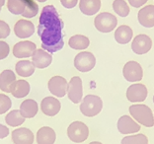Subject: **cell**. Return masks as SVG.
I'll return each instance as SVG.
<instances>
[{
  "mask_svg": "<svg viewBox=\"0 0 154 144\" xmlns=\"http://www.w3.org/2000/svg\"><path fill=\"white\" fill-rule=\"evenodd\" d=\"M63 26L64 24L54 6L44 7L38 27V34L42 41L43 50L54 54L63 47Z\"/></svg>",
  "mask_w": 154,
  "mask_h": 144,
  "instance_id": "1",
  "label": "cell"
},
{
  "mask_svg": "<svg viewBox=\"0 0 154 144\" xmlns=\"http://www.w3.org/2000/svg\"><path fill=\"white\" fill-rule=\"evenodd\" d=\"M128 112L134 121L145 127L154 126V114L152 110L144 104H134L129 106Z\"/></svg>",
  "mask_w": 154,
  "mask_h": 144,
  "instance_id": "2",
  "label": "cell"
},
{
  "mask_svg": "<svg viewBox=\"0 0 154 144\" xmlns=\"http://www.w3.org/2000/svg\"><path fill=\"white\" fill-rule=\"evenodd\" d=\"M79 109L81 114L87 118L96 117L102 111L103 101L97 95L89 94L82 99Z\"/></svg>",
  "mask_w": 154,
  "mask_h": 144,
  "instance_id": "3",
  "label": "cell"
},
{
  "mask_svg": "<svg viewBox=\"0 0 154 144\" xmlns=\"http://www.w3.org/2000/svg\"><path fill=\"white\" fill-rule=\"evenodd\" d=\"M68 138L74 143H82L89 137V128L82 121H73L67 127Z\"/></svg>",
  "mask_w": 154,
  "mask_h": 144,
  "instance_id": "4",
  "label": "cell"
},
{
  "mask_svg": "<svg viewBox=\"0 0 154 144\" xmlns=\"http://www.w3.org/2000/svg\"><path fill=\"white\" fill-rule=\"evenodd\" d=\"M118 25V20L113 14L103 12L97 15L94 19V26L101 33H110L114 31Z\"/></svg>",
  "mask_w": 154,
  "mask_h": 144,
  "instance_id": "5",
  "label": "cell"
},
{
  "mask_svg": "<svg viewBox=\"0 0 154 144\" xmlns=\"http://www.w3.org/2000/svg\"><path fill=\"white\" fill-rule=\"evenodd\" d=\"M96 65V58L92 52H79L74 58V66L80 72H89Z\"/></svg>",
  "mask_w": 154,
  "mask_h": 144,
  "instance_id": "6",
  "label": "cell"
},
{
  "mask_svg": "<svg viewBox=\"0 0 154 144\" xmlns=\"http://www.w3.org/2000/svg\"><path fill=\"white\" fill-rule=\"evenodd\" d=\"M122 75L128 82H139L143 78L142 66L138 62L128 61L122 68Z\"/></svg>",
  "mask_w": 154,
  "mask_h": 144,
  "instance_id": "7",
  "label": "cell"
},
{
  "mask_svg": "<svg viewBox=\"0 0 154 144\" xmlns=\"http://www.w3.org/2000/svg\"><path fill=\"white\" fill-rule=\"evenodd\" d=\"M117 128L121 134L124 135H131L135 134L141 129V125L137 124L131 115H125L118 119Z\"/></svg>",
  "mask_w": 154,
  "mask_h": 144,
  "instance_id": "8",
  "label": "cell"
},
{
  "mask_svg": "<svg viewBox=\"0 0 154 144\" xmlns=\"http://www.w3.org/2000/svg\"><path fill=\"white\" fill-rule=\"evenodd\" d=\"M148 91L147 88L142 83H134L127 89V96L128 101L131 103H141L145 101L147 98Z\"/></svg>",
  "mask_w": 154,
  "mask_h": 144,
  "instance_id": "9",
  "label": "cell"
},
{
  "mask_svg": "<svg viewBox=\"0 0 154 144\" xmlns=\"http://www.w3.org/2000/svg\"><path fill=\"white\" fill-rule=\"evenodd\" d=\"M67 96L68 99L72 103L79 104L83 99V86L82 80L79 76H74L68 82L67 87Z\"/></svg>",
  "mask_w": 154,
  "mask_h": 144,
  "instance_id": "10",
  "label": "cell"
},
{
  "mask_svg": "<svg viewBox=\"0 0 154 144\" xmlns=\"http://www.w3.org/2000/svg\"><path fill=\"white\" fill-rule=\"evenodd\" d=\"M152 47V40L147 35L140 34L134 37L131 43V50L135 54L142 55L150 51Z\"/></svg>",
  "mask_w": 154,
  "mask_h": 144,
  "instance_id": "11",
  "label": "cell"
},
{
  "mask_svg": "<svg viewBox=\"0 0 154 144\" xmlns=\"http://www.w3.org/2000/svg\"><path fill=\"white\" fill-rule=\"evenodd\" d=\"M48 91L57 98H63L67 93L68 83L62 76H54L48 83Z\"/></svg>",
  "mask_w": 154,
  "mask_h": 144,
  "instance_id": "12",
  "label": "cell"
},
{
  "mask_svg": "<svg viewBox=\"0 0 154 144\" xmlns=\"http://www.w3.org/2000/svg\"><path fill=\"white\" fill-rule=\"evenodd\" d=\"M37 51V45L30 41L17 43L13 47V55L17 58H28L33 57Z\"/></svg>",
  "mask_w": 154,
  "mask_h": 144,
  "instance_id": "13",
  "label": "cell"
},
{
  "mask_svg": "<svg viewBox=\"0 0 154 144\" xmlns=\"http://www.w3.org/2000/svg\"><path fill=\"white\" fill-rule=\"evenodd\" d=\"M61 109V104L58 99L54 97H45L41 103V110L48 117L57 115Z\"/></svg>",
  "mask_w": 154,
  "mask_h": 144,
  "instance_id": "14",
  "label": "cell"
},
{
  "mask_svg": "<svg viewBox=\"0 0 154 144\" xmlns=\"http://www.w3.org/2000/svg\"><path fill=\"white\" fill-rule=\"evenodd\" d=\"M14 33L20 38H27L32 37L35 33V26L31 21L19 20L14 26Z\"/></svg>",
  "mask_w": 154,
  "mask_h": 144,
  "instance_id": "15",
  "label": "cell"
},
{
  "mask_svg": "<svg viewBox=\"0 0 154 144\" xmlns=\"http://www.w3.org/2000/svg\"><path fill=\"white\" fill-rule=\"evenodd\" d=\"M11 135L14 144H33L34 142V133L27 127L14 129Z\"/></svg>",
  "mask_w": 154,
  "mask_h": 144,
  "instance_id": "16",
  "label": "cell"
},
{
  "mask_svg": "<svg viewBox=\"0 0 154 144\" xmlns=\"http://www.w3.org/2000/svg\"><path fill=\"white\" fill-rule=\"evenodd\" d=\"M32 62L35 65V67H37V68H40V69L47 68L52 62L51 54L45 51L43 48L37 50V51L35 52L34 55L32 57Z\"/></svg>",
  "mask_w": 154,
  "mask_h": 144,
  "instance_id": "17",
  "label": "cell"
},
{
  "mask_svg": "<svg viewBox=\"0 0 154 144\" xmlns=\"http://www.w3.org/2000/svg\"><path fill=\"white\" fill-rule=\"evenodd\" d=\"M137 19L139 24L144 28L154 27V5H147L138 11Z\"/></svg>",
  "mask_w": 154,
  "mask_h": 144,
  "instance_id": "18",
  "label": "cell"
},
{
  "mask_svg": "<svg viewBox=\"0 0 154 144\" xmlns=\"http://www.w3.org/2000/svg\"><path fill=\"white\" fill-rule=\"evenodd\" d=\"M16 81V74L12 70H3L0 73V90L5 93H11L12 87Z\"/></svg>",
  "mask_w": 154,
  "mask_h": 144,
  "instance_id": "19",
  "label": "cell"
},
{
  "mask_svg": "<svg viewBox=\"0 0 154 144\" xmlns=\"http://www.w3.org/2000/svg\"><path fill=\"white\" fill-rule=\"evenodd\" d=\"M57 140V133L50 126H43L37 132L38 144H54Z\"/></svg>",
  "mask_w": 154,
  "mask_h": 144,
  "instance_id": "20",
  "label": "cell"
},
{
  "mask_svg": "<svg viewBox=\"0 0 154 144\" xmlns=\"http://www.w3.org/2000/svg\"><path fill=\"white\" fill-rule=\"evenodd\" d=\"M134 37V32L128 25H122L115 32V40L120 44H127Z\"/></svg>",
  "mask_w": 154,
  "mask_h": 144,
  "instance_id": "21",
  "label": "cell"
},
{
  "mask_svg": "<svg viewBox=\"0 0 154 144\" xmlns=\"http://www.w3.org/2000/svg\"><path fill=\"white\" fill-rule=\"evenodd\" d=\"M38 112V105L33 99H27L20 105V113L25 118H33Z\"/></svg>",
  "mask_w": 154,
  "mask_h": 144,
  "instance_id": "22",
  "label": "cell"
},
{
  "mask_svg": "<svg viewBox=\"0 0 154 144\" xmlns=\"http://www.w3.org/2000/svg\"><path fill=\"white\" fill-rule=\"evenodd\" d=\"M101 8V0H80L79 9L84 15L92 16Z\"/></svg>",
  "mask_w": 154,
  "mask_h": 144,
  "instance_id": "23",
  "label": "cell"
},
{
  "mask_svg": "<svg viewBox=\"0 0 154 144\" xmlns=\"http://www.w3.org/2000/svg\"><path fill=\"white\" fill-rule=\"evenodd\" d=\"M30 84L25 80H18L14 83L12 87L11 94L17 99H21V98L27 97V95L30 93Z\"/></svg>",
  "mask_w": 154,
  "mask_h": 144,
  "instance_id": "24",
  "label": "cell"
},
{
  "mask_svg": "<svg viewBox=\"0 0 154 144\" xmlns=\"http://www.w3.org/2000/svg\"><path fill=\"white\" fill-rule=\"evenodd\" d=\"M90 41L86 36L83 35H75V36L71 37L68 41V45L73 50L77 51H83L86 50L89 47Z\"/></svg>",
  "mask_w": 154,
  "mask_h": 144,
  "instance_id": "25",
  "label": "cell"
},
{
  "mask_svg": "<svg viewBox=\"0 0 154 144\" xmlns=\"http://www.w3.org/2000/svg\"><path fill=\"white\" fill-rule=\"evenodd\" d=\"M35 65L30 60H20L16 63L15 69L17 74L22 77H30L35 72Z\"/></svg>",
  "mask_w": 154,
  "mask_h": 144,
  "instance_id": "26",
  "label": "cell"
},
{
  "mask_svg": "<svg viewBox=\"0 0 154 144\" xmlns=\"http://www.w3.org/2000/svg\"><path fill=\"white\" fill-rule=\"evenodd\" d=\"M5 121L9 126L18 127V126H20L21 124H23L25 122V118L21 115L19 110H13L9 114L6 115Z\"/></svg>",
  "mask_w": 154,
  "mask_h": 144,
  "instance_id": "27",
  "label": "cell"
},
{
  "mask_svg": "<svg viewBox=\"0 0 154 144\" xmlns=\"http://www.w3.org/2000/svg\"><path fill=\"white\" fill-rule=\"evenodd\" d=\"M28 0H8L7 7L14 15H22L27 7Z\"/></svg>",
  "mask_w": 154,
  "mask_h": 144,
  "instance_id": "28",
  "label": "cell"
},
{
  "mask_svg": "<svg viewBox=\"0 0 154 144\" xmlns=\"http://www.w3.org/2000/svg\"><path fill=\"white\" fill-rule=\"evenodd\" d=\"M121 144H148V138L143 133L131 134L122 138Z\"/></svg>",
  "mask_w": 154,
  "mask_h": 144,
  "instance_id": "29",
  "label": "cell"
},
{
  "mask_svg": "<svg viewBox=\"0 0 154 144\" xmlns=\"http://www.w3.org/2000/svg\"><path fill=\"white\" fill-rule=\"evenodd\" d=\"M114 11L121 17H127L129 14V7L125 0H115L113 2Z\"/></svg>",
  "mask_w": 154,
  "mask_h": 144,
  "instance_id": "30",
  "label": "cell"
},
{
  "mask_svg": "<svg viewBox=\"0 0 154 144\" xmlns=\"http://www.w3.org/2000/svg\"><path fill=\"white\" fill-rule=\"evenodd\" d=\"M38 12V4H36L35 2L29 1L28 0L27 3V7L25 9V11L23 12L22 16L25 17V18H32V17H35Z\"/></svg>",
  "mask_w": 154,
  "mask_h": 144,
  "instance_id": "31",
  "label": "cell"
},
{
  "mask_svg": "<svg viewBox=\"0 0 154 144\" xmlns=\"http://www.w3.org/2000/svg\"><path fill=\"white\" fill-rule=\"evenodd\" d=\"M12 107L11 99L4 94H0V115L6 114Z\"/></svg>",
  "mask_w": 154,
  "mask_h": 144,
  "instance_id": "32",
  "label": "cell"
},
{
  "mask_svg": "<svg viewBox=\"0 0 154 144\" xmlns=\"http://www.w3.org/2000/svg\"><path fill=\"white\" fill-rule=\"evenodd\" d=\"M9 52H10L9 44L5 43V41H0V60H2V59H4L8 57Z\"/></svg>",
  "mask_w": 154,
  "mask_h": 144,
  "instance_id": "33",
  "label": "cell"
},
{
  "mask_svg": "<svg viewBox=\"0 0 154 144\" xmlns=\"http://www.w3.org/2000/svg\"><path fill=\"white\" fill-rule=\"evenodd\" d=\"M10 35V27L4 21L0 20V38H6Z\"/></svg>",
  "mask_w": 154,
  "mask_h": 144,
  "instance_id": "34",
  "label": "cell"
},
{
  "mask_svg": "<svg viewBox=\"0 0 154 144\" xmlns=\"http://www.w3.org/2000/svg\"><path fill=\"white\" fill-rule=\"evenodd\" d=\"M60 3L62 4V6L65 7V8L71 9V8H74V7L77 5L78 0H60Z\"/></svg>",
  "mask_w": 154,
  "mask_h": 144,
  "instance_id": "35",
  "label": "cell"
},
{
  "mask_svg": "<svg viewBox=\"0 0 154 144\" xmlns=\"http://www.w3.org/2000/svg\"><path fill=\"white\" fill-rule=\"evenodd\" d=\"M148 0H128V3L134 8H139L142 5H144Z\"/></svg>",
  "mask_w": 154,
  "mask_h": 144,
  "instance_id": "36",
  "label": "cell"
},
{
  "mask_svg": "<svg viewBox=\"0 0 154 144\" xmlns=\"http://www.w3.org/2000/svg\"><path fill=\"white\" fill-rule=\"evenodd\" d=\"M9 135V129L7 126L0 124V139H4Z\"/></svg>",
  "mask_w": 154,
  "mask_h": 144,
  "instance_id": "37",
  "label": "cell"
},
{
  "mask_svg": "<svg viewBox=\"0 0 154 144\" xmlns=\"http://www.w3.org/2000/svg\"><path fill=\"white\" fill-rule=\"evenodd\" d=\"M5 3V0H0V9H1V7L4 5Z\"/></svg>",
  "mask_w": 154,
  "mask_h": 144,
  "instance_id": "38",
  "label": "cell"
},
{
  "mask_svg": "<svg viewBox=\"0 0 154 144\" xmlns=\"http://www.w3.org/2000/svg\"><path fill=\"white\" fill-rule=\"evenodd\" d=\"M89 144H103V143L100 142V141H92V142H90Z\"/></svg>",
  "mask_w": 154,
  "mask_h": 144,
  "instance_id": "39",
  "label": "cell"
},
{
  "mask_svg": "<svg viewBox=\"0 0 154 144\" xmlns=\"http://www.w3.org/2000/svg\"><path fill=\"white\" fill-rule=\"evenodd\" d=\"M37 1H38V2H45L47 0H37Z\"/></svg>",
  "mask_w": 154,
  "mask_h": 144,
  "instance_id": "40",
  "label": "cell"
},
{
  "mask_svg": "<svg viewBox=\"0 0 154 144\" xmlns=\"http://www.w3.org/2000/svg\"><path fill=\"white\" fill-rule=\"evenodd\" d=\"M153 103H154V96H153Z\"/></svg>",
  "mask_w": 154,
  "mask_h": 144,
  "instance_id": "41",
  "label": "cell"
},
{
  "mask_svg": "<svg viewBox=\"0 0 154 144\" xmlns=\"http://www.w3.org/2000/svg\"><path fill=\"white\" fill-rule=\"evenodd\" d=\"M153 114H154V111H153Z\"/></svg>",
  "mask_w": 154,
  "mask_h": 144,
  "instance_id": "42",
  "label": "cell"
},
{
  "mask_svg": "<svg viewBox=\"0 0 154 144\" xmlns=\"http://www.w3.org/2000/svg\"><path fill=\"white\" fill-rule=\"evenodd\" d=\"M0 11H1V9H0Z\"/></svg>",
  "mask_w": 154,
  "mask_h": 144,
  "instance_id": "43",
  "label": "cell"
}]
</instances>
